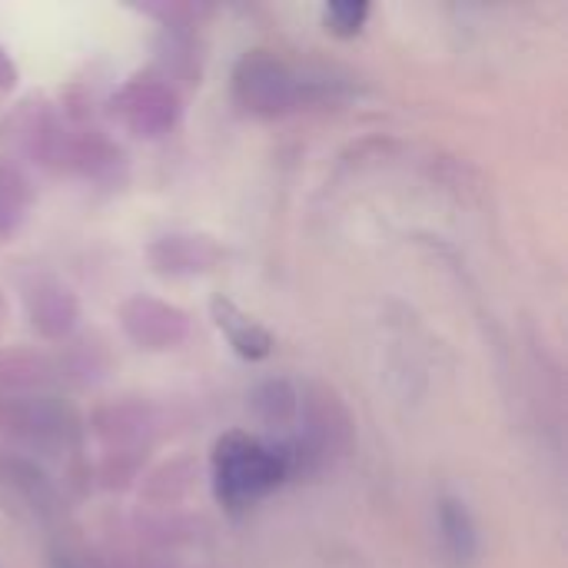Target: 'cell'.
<instances>
[{
    "instance_id": "obj_6",
    "label": "cell",
    "mask_w": 568,
    "mask_h": 568,
    "mask_svg": "<svg viewBox=\"0 0 568 568\" xmlns=\"http://www.w3.org/2000/svg\"><path fill=\"white\" fill-rule=\"evenodd\" d=\"M50 568H87V562L80 556H70V552H53Z\"/></svg>"
},
{
    "instance_id": "obj_4",
    "label": "cell",
    "mask_w": 568,
    "mask_h": 568,
    "mask_svg": "<svg viewBox=\"0 0 568 568\" xmlns=\"http://www.w3.org/2000/svg\"><path fill=\"white\" fill-rule=\"evenodd\" d=\"M439 539L456 568H466L479 556V526L463 499H439Z\"/></svg>"
},
{
    "instance_id": "obj_1",
    "label": "cell",
    "mask_w": 568,
    "mask_h": 568,
    "mask_svg": "<svg viewBox=\"0 0 568 568\" xmlns=\"http://www.w3.org/2000/svg\"><path fill=\"white\" fill-rule=\"evenodd\" d=\"M296 469L300 456L290 443H273L250 433L220 436L210 456L213 496L230 516H240L270 499L293 479Z\"/></svg>"
},
{
    "instance_id": "obj_2",
    "label": "cell",
    "mask_w": 568,
    "mask_h": 568,
    "mask_svg": "<svg viewBox=\"0 0 568 568\" xmlns=\"http://www.w3.org/2000/svg\"><path fill=\"white\" fill-rule=\"evenodd\" d=\"M296 77L266 53H250L236 70V97L253 113H283L296 103Z\"/></svg>"
},
{
    "instance_id": "obj_5",
    "label": "cell",
    "mask_w": 568,
    "mask_h": 568,
    "mask_svg": "<svg viewBox=\"0 0 568 568\" xmlns=\"http://www.w3.org/2000/svg\"><path fill=\"white\" fill-rule=\"evenodd\" d=\"M369 3L366 0H339V3H326L323 7V23L329 33L336 37H356L366 20H369Z\"/></svg>"
},
{
    "instance_id": "obj_3",
    "label": "cell",
    "mask_w": 568,
    "mask_h": 568,
    "mask_svg": "<svg viewBox=\"0 0 568 568\" xmlns=\"http://www.w3.org/2000/svg\"><path fill=\"white\" fill-rule=\"evenodd\" d=\"M210 310H213V320H216L220 333L226 336V343H230L243 359H266V356H270L273 336H270L250 313H243L233 300L216 296V300L210 303Z\"/></svg>"
}]
</instances>
